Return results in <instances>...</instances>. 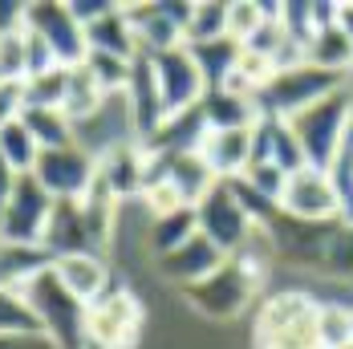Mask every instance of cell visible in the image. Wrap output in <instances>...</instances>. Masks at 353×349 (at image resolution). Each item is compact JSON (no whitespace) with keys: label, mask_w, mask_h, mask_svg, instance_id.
<instances>
[{"label":"cell","mask_w":353,"mask_h":349,"mask_svg":"<svg viewBox=\"0 0 353 349\" xmlns=\"http://www.w3.org/2000/svg\"><path fill=\"white\" fill-rule=\"evenodd\" d=\"M53 272L57 280L70 288L73 297L81 301V305H94L102 292L110 288V268H106V256H98V252H81V256H61V260H53Z\"/></svg>","instance_id":"ffe728a7"},{"label":"cell","mask_w":353,"mask_h":349,"mask_svg":"<svg viewBox=\"0 0 353 349\" xmlns=\"http://www.w3.org/2000/svg\"><path fill=\"white\" fill-rule=\"evenodd\" d=\"M65 81H70V70H49V73H37V77H25L21 81V110L25 106L61 110L65 106Z\"/></svg>","instance_id":"83f0119b"},{"label":"cell","mask_w":353,"mask_h":349,"mask_svg":"<svg viewBox=\"0 0 353 349\" xmlns=\"http://www.w3.org/2000/svg\"><path fill=\"white\" fill-rule=\"evenodd\" d=\"M350 98H353V90L345 86V90L313 102L309 110H301L296 118H288L292 134L301 142L305 167L329 171V163L337 159V150L350 142Z\"/></svg>","instance_id":"3957f363"},{"label":"cell","mask_w":353,"mask_h":349,"mask_svg":"<svg viewBox=\"0 0 353 349\" xmlns=\"http://www.w3.org/2000/svg\"><path fill=\"white\" fill-rule=\"evenodd\" d=\"M353 90V86H350ZM350 142H353V98H350Z\"/></svg>","instance_id":"f35d334b"},{"label":"cell","mask_w":353,"mask_h":349,"mask_svg":"<svg viewBox=\"0 0 353 349\" xmlns=\"http://www.w3.org/2000/svg\"><path fill=\"white\" fill-rule=\"evenodd\" d=\"M337 349H353V341H350V346H337Z\"/></svg>","instance_id":"ab89813d"},{"label":"cell","mask_w":353,"mask_h":349,"mask_svg":"<svg viewBox=\"0 0 353 349\" xmlns=\"http://www.w3.org/2000/svg\"><path fill=\"white\" fill-rule=\"evenodd\" d=\"M53 203L57 199L37 183L33 174H17L12 195H8L4 215H0V240H8V244H41L45 228H49V215H53Z\"/></svg>","instance_id":"30bf717a"},{"label":"cell","mask_w":353,"mask_h":349,"mask_svg":"<svg viewBox=\"0 0 353 349\" xmlns=\"http://www.w3.org/2000/svg\"><path fill=\"white\" fill-rule=\"evenodd\" d=\"M150 66H154V77H159V94H163V106H167V118L171 114H187V110L199 106V98H203V77L195 70L187 45L167 49V53H154Z\"/></svg>","instance_id":"5bb4252c"},{"label":"cell","mask_w":353,"mask_h":349,"mask_svg":"<svg viewBox=\"0 0 353 349\" xmlns=\"http://www.w3.org/2000/svg\"><path fill=\"white\" fill-rule=\"evenodd\" d=\"M223 260H228V256H223L208 236L195 232L187 244H179L175 252L159 256V277L171 280V284H179V288H191V284H199L203 277H212Z\"/></svg>","instance_id":"2e32d148"},{"label":"cell","mask_w":353,"mask_h":349,"mask_svg":"<svg viewBox=\"0 0 353 349\" xmlns=\"http://www.w3.org/2000/svg\"><path fill=\"white\" fill-rule=\"evenodd\" d=\"M305 61H309V66H317V70L341 73V77H350V73H353V49H350V41L341 37L337 21H333V25H325V29H317V37H313V41H309V49H305Z\"/></svg>","instance_id":"cb8c5ba5"},{"label":"cell","mask_w":353,"mask_h":349,"mask_svg":"<svg viewBox=\"0 0 353 349\" xmlns=\"http://www.w3.org/2000/svg\"><path fill=\"white\" fill-rule=\"evenodd\" d=\"M268 21V4H256V0H244V4H228V37L236 45H248L252 33Z\"/></svg>","instance_id":"d6a6232c"},{"label":"cell","mask_w":353,"mask_h":349,"mask_svg":"<svg viewBox=\"0 0 353 349\" xmlns=\"http://www.w3.org/2000/svg\"><path fill=\"white\" fill-rule=\"evenodd\" d=\"M37 154H41V146H37V139L29 134V126H25L21 118H8V122L0 126V159H4L17 174H29L33 163H37Z\"/></svg>","instance_id":"4316f807"},{"label":"cell","mask_w":353,"mask_h":349,"mask_svg":"<svg viewBox=\"0 0 353 349\" xmlns=\"http://www.w3.org/2000/svg\"><path fill=\"white\" fill-rule=\"evenodd\" d=\"M256 349H321V301L309 292H272L252 321Z\"/></svg>","instance_id":"6da1fadb"},{"label":"cell","mask_w":353,"mask_h":349,"mask_svg":"<svg viewBox=\"0 0 353 349\" xmlns=\"http://www.w3.org/2000/svg\"><path fill=\"white\" fill-rule=\"evenodd\" d=\"M25 29L49 45V53L61 70H73V66L85 61V29L77 25L70 4H61V0L25 4Z\"/></svg>","instance_id":"9c48e42d"},{"label":"cell","mask_w":353,"mask_h":349,"mask_svg":"<svg viewBox=\"0 0 353 349\" xmlns=\"http://www.w3.org/2000/svg\"><path fill=\"white\" fill-rule=\"evenodd\" d=\"M0 337H45L21 292L0 288Z\"/></svg>","instance_id":"4dcf8cb0"},{"label":"cell","mask_w":353,"mask_h":349,"mask_svg":"<svg viewBox=\"0 0 353 349\" xmlns=\"http://www.w3.org/2000/svg\"><path fill=\"white\" fill-rule=\"evenodd\" d=\"M142 179H146V150L139 142H114L98 154V183L114 199L142 191Z\"/></svg>","instance_id":"e0dca14e"},{"label":"cell","mask_w":353,"mask_h":349,"mask_svg":"<svg viewBox=\"0 0 353 349\" xmlns=\"http://www.w3.org/2000/svg\"><path fill=\"white\" fill-rule=\"evenodd\" d=\"M41 248H45L53 260H61V256H81V252H98L94 232H90L85 211H81L77 199H57V203H53V215H49V228H45ZM98 256H102V252H98Z\"/></svg>","instance_id":"9a60e30c"},{"label":"cell","mask_w":353,"mask_h":349,"mask_svg":"<svg viewBox=\"0 0 353 349\" xmlns=\"http://www.w3.org/2000/svg\"><path fill=\"white\" fill-rule=\"evenodd\" d=\"M17 118L29 126V134L37 139V146H41V150H53V146H70V142H77V130H73V122L65 118V110L25 106Z\"/></svg>","instance_id":"d4e9b609"},{"label":"cell","mask_w":353,"mask_h":349,"mask_svg":"<svg viewBox=\"0 0 353 349\" xmlns=\"http://www.w3.org/2000/svg\"><path fill=\"white\" fill-rule=\"evenodd\" d=\"M187 53H191L199 77H203V90H219V86H228V77L236 70L240 45L232 37H223V41H212V45H187Z\"/></svg>","instance_id":"603a6c76"},{"label":"cell","mask_w":353,"mask_h":349,"mask_svg":"<svg viewBox=\"0 0 353 349\" xmlns=\"http://www.w3.org/2000/svg\"><path fill=\"white\" fill-rule=\"evenodd\" d=\"M21 297H25V305L33 309L41 333H45L57 349H85V305L57 280L53 264H49L45 272H37V277L21 288Z\"/></svg>","instance_id":"7a4b0ae2"},{"label":"cell","mask_w":353,"mask_h":349,"mask_svg":"<svg viewBox=\"0 0 353 349\" xmlns=\"http://www.w3.org/2000/svg\"><path fill=\"white\" fill-rule=\"evenodd\" d=\"M223 37H228V4H191L183 45H212Z\"/></svg>","instance_id":"f546056e"},{"label":"cell","mask_w":353,"mask_h":349,"mask_svg":"<svg viewBox=\"0 0 353 349\" xmlns=\"http://www.w3.org/2000/svg\"><path fill=\"white\" fill-rule=\"evenodd\" d=\"M85 53H106V57H122V61L139 57V41H134V29H130L122 4H110L98 21L85 25Z\"/></svg>","instance_id":"44dd1931"},{"label":"cell","mask_w":353,"mask_h":349,"mask_svg":"<svg viewBox=\"0 0 353 349\" xmlns=\"http://www.w3.org/2000/svg\"><path fill=\"white\" fill-rule=\"evenodd\" d=\"M122 98H126V122H130L134 142H139V146L142 142H150L154 139V130L167 122V106H163L159 77H154V66H150L146 53H139V57L130 61V77H126Z\"/></svg>","instance_id":"4fadbf2b"},{"label":"cell","mask_w":353,"mask_h":349,"mask_svg":"<svg viewBox=\"0 0 353 349\" xmlns=\"http://www.w3.org/2000/svg\"><path fill=\"white\" fill-rule=\"evenodd\" d=\"M215 179H236L252 163V126L248 130H208L195 150Z\"/></svg>","instance_id":"d6986e66"},{"label":"cell","mask_w":353,"mask_h":349,"mask_svg":"<svg viewBox=\"0 0 353 349\" xmlns=\"http://www.w3.org/2000/svg\"><path fill=\"white\" fill-rule=\"evenodd\" d=\"M195 232H199L195 208H179V211H167V215H154V219H150V248H154V260L167 256V252H175L179 244H187Z\"/></svg>","instance_id":"484cf974"},{"label":"cell","mask_w":353,"mask_h":349,"mask_svg":"<svg viewBox=\"0 0 353 349\" xmlns=\"http://www.w3.org/2000/svg\"><path fill=\"white\" fill-rule=\"evenodd\" d=\"M195 223H199V236H208L223 256H232L248 240V232L256 228L248 219L244 203L236 199V191H232L228 179H215L212 187L203 191V199L195 203Z\"/></svg>","instance_id":"ba28073f"},{"label":"cell","mask_w":353,"mask_h":349,"mask_svg":"<svg viewBox=\"0 0 353 349\" xmlns=\"http://www.w3.org/2000/svg\"><path fill=\"white\" fill-rule=\"evenodd\" d=\"M199 114H203L208 130H248V126H256V118H260V114H256V102H252L248 94L228 90V86L203 90Z\"/></svg>","instance_id":"7402d4cb"},{"label":"cell","mask_w":353,"mask_h":349,"mask_svg":"<svg viewBox=\"0 0 353 349\" xmlns=\"http://www.w3.org/2000/svg\"><path fill=\"white\" fill-rule=\"evenodd\" d=\"M134 41H139V53L154 57V53H167L179 49L187 41V17H191V4H167V0H150V4H122Z\"/></svg>","instance_id":"8fae6325"},{"label":"cell","mask_w":353,"mask_h":349,"mask_svg":"<svg viewBox=\"0 0 353 349\" xmlns=\"http://www.w3.org/2000/svg\"><path fill=\"white\" fill-rule=\"evenodd\" d=\"M321 268L329 277L353 280V223L337 219L329 228V240H325V252H321Z\"/></svg>","instance_id":"f1b7e54d"},{"label":"cell","mask_w":353,"mask_h":349,"mask_svg":"<svg viewBox=\"0 0 353 349\" xmlns=\"http://www.w3.org/2000/svg\"><path fill=\"white\" fill-rule=\"evenodd\" d=\"M90 77L98 81V90L102 94H122L126 90V77H130V61H122V57H106V53H85V61H81Z\"/></svg>","instance_id":"1f68e13d"},{"label":"cell","mask_w":353,"mask_h":349,"mask_svg":"<svg viewBox=\"0 0 353 349\" xmlns=\"http://www.w3.org/2000/svg\"><path fill=\"white\" fill-rule=\"evenodd\" d=\"M142 301L118 280L85 305V349H134L142 333Z\"/></svg>","instance_id":"5b68a950"},{"label":"cell","mask_w":353,"mask_h":349,"mask_svg":"<svg viewBox=\"0 0 353 349\" xmlns=\"http://www.w3.org/2000/svg\"><path fill=\"white\" fill-rule=\"evenodd\" d=\"M353 341V309L321 305V349H337Z\"/></svg>","instance_id":"836d02e7"},{"label":"cell","mask_w":353,"mask_h":349,"mask_svg":"<svg viewBox=\"0 0 353 349\" xmlns=\"http://www.w3.org/2000/svg\"><path fill=\"white\" fill-rule=\"evenodd\" d=\"M106 8H110V0H73V4H70V12L77 17V25H81V29H85L90 21H98Z\"/></svg>","instance_id":"d590c367"},{"label":"cell","mask_w":353,"mask_h":349,"mask_svg":"<svg viewBox=\"0 0 353 349\" xmlns=\"http://www.w3.org/2000/svg\"><path fill=\"white\" fill-rule=\"evenodd\" d=\"M256 288H260V280L252 277L236 256H228L212 277H203L199 284H191V288H179V292H183V301H187L199 317L232 321V317H240L248 305H252Z\"/></svg>","instance_id":"8992f818"},{"label":"cell","mask_w":353,"mask_h":349,"mask_svg":"<svg viewBox=\"0 0 353 349\" xmlns=\"http://www.w3.org/2000/svg\"><path fill=\"white\" fill-rule=\"evenodd\" d=\"M21 29H25V4L0 0V41H4V37H17Z\"/></svg>","instance_id":"e575fe53"},{"label":"cell","mask_w":353,"mask_h":349,"mask_svg":"<svg viewBox=\"0 0 353 349\" xmlns=\"http://www.w3.org/2000/svg\"><path fill=\"white\" fill-rule=\"evenodd\" d=\"M337 29H341V37L353 49V4H337Z\"/></svg>","instance_id":"74e56055"},{"label":"cell","mask_w":353,"mask_h":349,"mask_svg":"<svg viewBox=\"0 0 353 349\" xmlns=\"http://www.w3.org/2000/svg\"><path fill=\"white\" fill-rule=\"evenodd\" d=\"M281 215L296 219V223H333L341 219V203L337 191L329 183V174L317 167H301L288 174L281 191Z\"/></svg>","instance_id":"7c38bea8"},{"label":"cell","mask_w":353,"mask_h":349,"mask_svg":"<svg viewBox=\"0 0 353 349\" xmlns=\"http://www.w3.org/2000/svg\"><path fill=\"white\" fill-rule=\"evenodd\" d=\"M12 183H17V171L0 159V215H4V203H8V195H12Z\"/></svg>","instance_id":"8d00e7d4"},{"label":"cell","mask_w":353,"mask_h":349,"mask_svg":"<svg viewBox=\"0 0 353 349\" xmlns=\"http://www.w3.org/2000/svg\"><path fill=\"white\" fill-rule=\"evenodd\" d=\"M252 163H272L284 174L301 171L305 154H301V142L292 134V126L281 122V118H256V126H252Z\"/></svg>","instance_id":"ac0fdd59"},{"label":"cell","mask_w":353,"mask_h":349,"mask_svg":"<svg viewBox=\"0 0 353 349\" xmlns=\"http://www.w3.org/2000/svg\"><path fill=\"white\" fill-rule=\"evenodd\" d=\"M337 90H345V77L341 73H329V70H317V66H292V70H281L252 102H256V114L260 118H296L301 110H309L313 102L321 98H329V94H337Z\"/></svg>","instance_id":"277c9868"},{"label":"cell","mask_w":353,"mask_h":349,"mask_svg":"<svg viewBox=\"0 0 353 349\" xmlns=\"http://www.w3.org/2000/svg\"><path fill=\"white\" fill-rule=\"evenodd\" d=\"M53 195V199H81L94 179H98V154L85 150L81 142H70V146H53V150H41L29 171Z\"/></svg>","instance_id":"52a82bcc"}]
</instances>
